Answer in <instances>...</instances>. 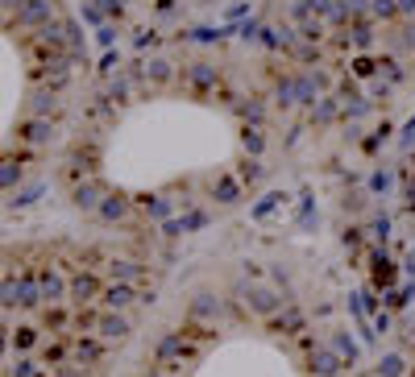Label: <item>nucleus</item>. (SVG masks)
Returning <instances> with one entry per match:
<instances>
[{
  "instance_id": "3",
  "label": "nucleus",
  "mask_w": 415,
  "mask_h": 377,
  "mask_svg": "<svg viewBox=\"0 0 415 377\" xmlns=\"http://www.w3.org/2000/svg\"><path fill=\"white\" fill-rule=\"evenodd\" d=\"M170 274V249L121 232L0 244V377H113Z\"/></svg>"
},
{
  "instance_id": "2",
  "label": "nucleus",
  "mask_w": 415,
  "mask_h": 377,
  "mask_svg": "<svg viewBox=\"0 0 415 377\" xmlns=\"http://www.w3.org/2000/svg\"><path fill=\"white\" fill-rule=\"evenodd\" d=\"M121 377H370L345 286L311 244L229 228L170 274Z\"/></svg>"
},
{
  "instance_id": "1",
  "label": "nucleus",
  "mask_w": 415,
  "mask_h": 377,
  "mask_svg": "<svg viewBox=\"0 0 415 377\" xmlns=\"http://www.w3.org/2000/svg\"><path fill=\"white\" fill-rule=\"evenodd\" d=\"M278 75L245 46L170 38L100 75L58 150L67 203L162 249L229 224L274 174Z\"/></svg>"
}]
</instances>
